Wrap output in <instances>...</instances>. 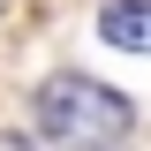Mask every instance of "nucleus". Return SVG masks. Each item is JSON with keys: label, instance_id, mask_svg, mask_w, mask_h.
<instances>
[{"label": "nucleus", "instance_id": "nucleus-3", "mask_svg": "<svg viewBox=\"0 0 151 151\" xmlns=\"http://www.w3.org/2000/svg\"><path fill=\"white\" fill-rule=\"evenodd\" d=\"M0 151H30V144H23V136H0Z\"/></svg>", "mask_w": 151, "mask_h": 151}, {"label": "nucleus", "instance_id": "nucleus-1", "mask_svg": "<svg viewBox=\"0 0 151 151\" xmlns=\"http://www.w3.org/2000/svg\"><path fill=\"white\" fill-rule=\"evenodd\" d=\"M136 129V106L106 91L98 76H45L38 91V136L53 151H106Z\"/></svg>", "mask_w": 151, "mask_h": 151}, {"label": "nucleus", "instance_id": "nucleus-2", "mask_svg": "<svg viewBox=\"0 0 151 151\" xmlns=\"http://www.w3.org/2000/svg\"><path fill=\"white\" fill-rule=\"evenodd\" d=\"M98 38L121 53H151V0H106L98 8Z\"/></svg>", "mask_w": 151, "mask_h": 151}]
</instances>
